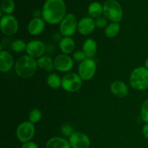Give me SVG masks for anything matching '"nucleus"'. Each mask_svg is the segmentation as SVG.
Here are the masks:
<instances>
[{
  "mask_svg": "<svg viewBox=\"0 0 148 148\" xmlns=\"http://www.w3.org/2000/svg\"><path fill=\"white\" fill-rule=\"evenodd\" d=\"M45 50H46L45 44L38 40H31L27 43L26 47V52L27 55L34 59L43 56Z\"/></svg>",
  "mask_w": 148,
  "mask_h": 148,
  "instance_id": "11",
  "label": "nucleus"
},
{
  "mask_svg": "<svg viewBox=\"0 0 148 148\" xmlns=\"http://www.w3.org/2000/svg\"><path fill=\"white\" fill-rule=\"evenodd\" d=\"M82 79L76 73H68L62 79V87L65 91L69 92H77L81 88Z\"/></svg>",
  "mask_w": 148,
  "mask_h": 148,
  "instance_id": "5",
  "label": "nucleus"
},
{
  "mask_svg": "<svg viewBox=\"0 0 148 148\" xmlns=\"http://www.w3.org/2000/svg\"><path fill=\"white\" fill-rule=\"evenodd\" d=\"M111 92L118 98H124L128 94L129 89L124 82L121 80H116L111 85Z\"/></svg>",
  "mask_w": 148,
  "mask_h": 148,
  "instance_id": "16",
  "label": "nucleus"
},
{
  "mask_svg": "<svg viewBox=\"0 0 148 148\" xmlns=\"http://www.w3.org/2000/svg\"><path fill=\"white\" fill-rule=\"evenodd\" d=\"M35 135V127L30 121H24L17 127L16 136L22 143L30 142Z\"/></svg>",
  "mask_w": 148,
  "mask_h": 148,
  "instance_id": "8",
  "label": "nucleus"
},
{
  "mask_svg": "<svg viewBox=\"0 0 148 148\" xmlns=\"http://www.w3.org/2000/svg\"><path fill=\"white\" fill-rule=\"evenodd\" d=\"M21 148H39L38 146L33 142H27V143H24L22 145Z\"/></svg>",
  "mask_w": 148,
  "mask_h": 148,
  "instance_id": "31",
  "label": "nucleus"
},
{
  "mask_svg": "<svg viewBox=\"0 0 148 148\" xmlns=\"http://www.w3.org/2000/svg\"><path fill=\"white\" fill-rule=\"evenodd\" d=\"M69 143L72 148H88L90 141L88 136L82 132H74L69 137Z\"/></svg>",
  "mask_w": 148,
  "mask_h": 148,
  "instance_id": "12",
  "label": "nucleus"
},
{
  "mask_svg": "<svg viewBox=\"0 0 148 148\" xmlns=\"http://www.w3.org/2000/svg\"><path fill=\"white\" fill-rule=\"evenodd\" d=\"M45 21L40 17H35L31 20L27 25V30L32 36H38L45 28Z\"/></svg>",
  "mask_w": 148,
  "mask_h": 148,
  "instance_id": "15",
  "label": "nucleus"
},
{
  "mask_svg": "<svg viewBox=\"0 0 148 148\" xmlns=\"http://www.w3.org/2000/svg\"><path fill=\"white\" fill-rule=\"evenodd\" d=\"M96 72V64L92 59H85L78 66V75L82 80L88 81L92 79Z\"/></svg>",
  "mask_w": 148,
  "mask_h": 148,
  "instance_id": "7",
  "label": "nucleus"
},
{
  "mask_svg": "<svg viewBox=\"0 0 148 148\" xmlns=\"http://www.w3.org/2000/svg\"><path fill=\"white\" fill-rule=\"evenodd\" d=\"M75 48V43L70 37H64L61 39L59 42V49L64 54H69Z\"/></svg>",
  "mask_w": 148,
  "mask_h": 148,
  "instance_id": "18",
  "label": "nucleus"
},
{
  "mask_svg": "<svg viewBox=\"0 0 148 148\" xmlns=\"http://www.w3.org/2000/svg\"><path fill=\"white\" fill-rule=\"evenodd\" d=\"M37 63L38 66H39L40 69L48 71V72H51L53 69H55L53 62L52 61L51 58L49 56H43L38 58V59L37 60Z\"/></svg>",
  "mask_w": 148,
  "mask_h": 148,
  "instance_id": "20",
  "label": "nucleus"
},
{
  "mask_svg": "<svg viewBox=\"0 0 148 148\" xmlns=\"http://www.w3.org/2000/svg\"><path fill=\"white\" fill-rule=\"evenodd\" d=\"M26 47H27V44L23 40H20V39L14 40L12 43V49L17 53H20L24 50H26Z\"/></svg>",
  "mask_w": 148,
  "mask_h": 148,
  "instance_id": "25",
  "label": "nucleus"
},
{
  "mask_svg": "<svg viewBox=\"0 0 148 148\" xmlns=\"http://www.w3.org/2000/svg\"><path fill=\"white\" fill-rule=\"evenodd\" d=\"M54 68L61 72H66L72 69L74 66V62L72 58L68 55L62 53L55 57L53 61Z\"/></svg>",
  "mask_w": 148,
  "mask_h": 148,
  "instance_id": "10",
  "label": "nucleus"
},
{
  "mask_svg": "<svg viewBox=\"0 0 148 148\" xmlns=\"http://www.w3.org/2000/svg\"><path fill=\"white\" fill-rule=\"evenodd\" d=\"M82 51L88 59H91L95 55L97 51V43L93 39L88 38L82 45Z\"/></svg>",
  "mask_w": 148,
  "mask_h": 148,
  "instance_id": "17",
  "label": "nucleus"
},
{
  "mask_svg": "<svg viewBox=\"0 0 148 148\" xmlns=\"http://www.w3.org/2000/svg\"><path fill=\"white\" fill-rule=\"evenodd\" d=\"M88 11L92 18H98L103 13V6L101 5V3L95 1L90 4Z\"/></svg>",
  "mask_w": 148,
  "mask_h": 148,
  "instance_id": "21",
  "label": "nucleus"
},
{
  "mask_svg": "<svg viewBox=\"0 0 148 148\" xmlns=\"http://www.w3.org/2000/svg\"><path fill=\"white\" fill-rule=\"evenodd\" d=\"M141 117L146 124H148V99L145 101L142 105Z\"/></svg>",
  "mask_w": 148,
  "mask_h": 148,
  "instance_id": "27",
  "label": "nucleus"
},
{
  "mask_svg": "<svg viewBox=\"0 0 148 148\" xmlns=\"http://www.w3.org/2000/svg\"><path fill=\"white\" fill-rule=\"evenodd\" d=\"M42 117V114L40 111H39L37 108H34L32 110L29 114V120L33 124L38 123Z\"/></svg>",
  "mask_w": 148,
  "mask_h": 148,
  "instance_id": "26",
  "label": "nucleus"
},
{
  "mask_svg": "<svg viewBox=\"0 0 148 148\" xmlns=\"http://www.w3.org/2000/svg\"><path fill=\"white\" fill-rule=\"evenodd\" d=\"M130 85L137 90H144L148 88V69L145 66L135 68L130 77Z\"/></svg>",
  "mask_w": 148,
  "mask_h": 148,
  "instance_id": "3",
  "label": "nucleus"
},
{
  "mask_svg": "<svg viewBox=\"0 0 148 148\" xmlns=\"http://www.w3.org/2000/svg\"><path fill=\"white\" fill-rule=\"evenodd\" d=\"M121 26L118 23H111L105 29V35L108 38H114L119 34Z\"/></svg>",
  "mask_w": 148,
  "mask_h": 148,
  "instance_id": "22",
  "label": "nucleus"
},
{
  "mask_svg": "<svg viewBox=\"0 0 148 148\" xmlns=\"http://www.w3.org/2000/svg\"><path fill=\"white\" fill-rule=\"evenodd\" d=\"M62 132L65 136H67V137H70L74 133L72 128H71L68 125H64L62 128Z\"/></svg>",
  "mask_w": 148,
  "mask_h": 148,
  "instance_id": "30",
  "label": "nucleus"
},
{
  "mask_svg": "<svg viewBox=\"0 0 148 148\" xmlns=\"http://www.w3.org/2000/svg\"><path fill=\"white\" fill-rule=\"evenodd\" d=\"M0 28L6 36H13L18 30L17 20L11 14H4L0 20Z\"/></svg>",
  "mask_w": 148,
  "mask_h": 148,
  "instance_id": "9",
  "label": "nucleus"
},
{
  "mask_svg": "<svg viewBox=\"0 0 148 148\" xmlns=\"http://www.w3.org/2000/svg\"><path fill=\"white\" fill-rule=\"evenodd\" d=\"M145 67L148 69V58L147 59V60L145 61Z\"/></svg>",
  "mask_w": 148,
  "mask_h": 148,
  "instance_id": "33",
  "label": "nucleus"
},
{
  "mask_svg": "<svg viewBox=\"0 0 148 148\" xmlns=\"http://www.w3.org/2000/svg\"><path fill=\"white\" fill-rule=\"evenodd\" d=\"M1 10L5 14H11L14 12V3L13 0H2Z\"/></svg>",
  "mask_w": 148,
  "mask_h": 148,
  "instance_id": "24",
  "label": "nucleus"
},
{
  "mask_svg": "<svg viewBox=\"0 0 148 148\" xmlns=\"http://www.w3.org/2000/svg\"><path fill=\"white\" fill-rule=\"evenodd\" d=\"M73 59L76 62H82L85 59H86V56H85V53L81 51H77L73 53Z\"/></svg>",
  "mask_w": 148,
  "mask_h": 148,
  "instance_id": "28",
  "label": "nucleus"
},
{
  "mask_svg": "<svg viewBox=\"0 0 148 148\" xmlns=\"http://www.w3.org/2000/svg\"><path fill=\"white\" fill-rule=\"evenodd\" d=\"M103 14L113 23H119L123 16L122 7L116 0H107L103 4Z\"/></svg>",
  "mask_w": 148,
  "mask_h": 148,
  "instance_id": "4",
  "label": "nucleus"
},
{
  "mask_svg": "<svg viewBox=\"0 0 148 148\" xmlns=\"http://www.w3.org/2000/svg\"><path fill=\"white\" fill-rule=\"evenodd\" d=\"M77 20L75 14L69 13L66 14L60 24V33L64 37H70L75 34L77 29Z\"/></svg>",
  "mask_w": 148,
  "mask_h": 148,
  "instance_id": "6",
  "label": "nucleus"
},
{
  "mask_svg": "<svg viewBox=\"0 0 148 148\" xmlns=\"http://www.w3.org/2000/svg\"><path fill=\"white\" fill-rule=\"evenodd\" d=\"M95 27V23L92 17H83L78 22V32L83 36H88L92 33Z\"/></svg>",
  "mask_w": 148,
  "mask_h": 148,
  "instance_id": "13",
  "label": "nucleus"
},
{
  "mask_svg": "<svg viewBox=\"0 0 148 148\" xmlns=\"http://www.w3.org/2000/svg\"><path fill=\"white\" fill-rule=\"evenodd\" d=\"M38 63L34 58L30 56H23L15 62V72L22 78L31 77L37 70Z\"/></svg>",
  "mask_w": 148,
  "mask_h": 148,
  "instance_id": "2",
  "label": "nucleus"
},
{
  "mask_svg": "<svg viewBox=\"0 0 148 148\" xmlns=\"http://www.w3.org/2000/svg\"><path fill=\"white\" fill-rule=\"evenodd\" d=\"M14 64V59L10 52L1 51L0 53V71L1 72H7L12 69Z\"/></svg>",
  "mask_w": 148,
  "mask_h": 148,
  "instance_id": "14",
  "label": "nucleus"
},
{
  "mask_svg": "<svg viewBox=\"0 0 148 148\" xmlns=\"http://www.w3.org/2000/svg\"><path fill=\"white\" fill-rule=\"evenodd\" d=\"M46 81H47L48 85L53 89H58L59 87L62 86V79L60 77L55 73L49 75Z\"/></svg>",
  "mask_w": 148,
  "mask_h": 148,
  "instance_id": "23",
  "label": "nucleus"
},
{
  "mask_svg": "<svg viewBox=\"0 0 148 148\" xmlns=\"http://www.w3.org/2000/svg\"><path fill=\"white\" fill-rule=\"evenodd\" d=\"M43 20L51 25H56L62 21L66 14V5L64 0H46L42 9Z\"/></svg>",
  "mask_w": 148,
  "mask_h": 148,
  "instance_id": "1",
  "label": "nucleus"
},
{
  "mask_svg": "<svg viewBox=\"0 0 148 148\" xmlns=\"http://www.w3.org/2000/svg\"><path fill=\"white\" fill-rule=\"evenodd\" d=\"M95 27H98V28H103V27H106L107 25V20L104 17H98L96 19L95 21Z\"/></svg>",
  "mask_w": 148,
  "mask_h": 148,
  "instance_id": "29",
  "label": "nucleus"
},
{
  "mask_svg": "<svg viewBox=\"0 0 148 148\" xmlns=\"http://www.w3.org/2000/svg\"><path fill=\"white\" fill-rule=\"evenodd\" d=\"M143 134L146 139L148 140V124H145L143 128Z\"/></svg>",
  "mask_w": 148,
  "mask_h": 148,
  "instance_id": "32",
  "label": "nucleus"
},
{
  "mask_svg": "<svg viewBox=\"0 0 148 148\" xmlns=\"http://www.w3.org/2000/svg\"><path fill=\"white\" fill-rule=\"evenodd\" d=\"M46 148H72L67 140L62 137H53L46 143Z\"/></svg>",
  "mask_w": 148,
  "mask_h": 148,
  "instance_id": "19",
  "label": "nucleus"
}]
</instances>
